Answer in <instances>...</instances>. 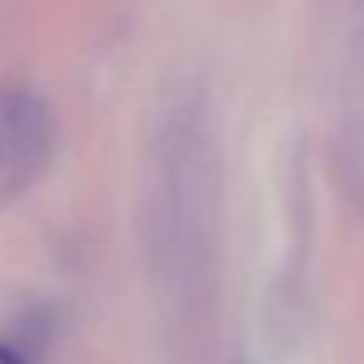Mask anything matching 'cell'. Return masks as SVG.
Returning <instances> with one entry per match:
<instances>
[{
    "instance_id": "cell-1",
    "label": "cell",
    "mask_w": 364,
    "mask_h": 364,
    "mask_svg": "<svg viewBox=\"0 0 364 364\" xmlns=\"http://www.w3.org/2000/svg\"><path fill=\"white\" fill-rule=\"evenodd\" d=\"M52 155V119L39 97L0 90V206L14 203L46 171Z\"/></svg>"
}]
</instances>
